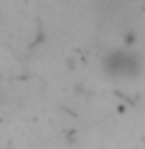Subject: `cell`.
I'll return each instance as SVG.
<instances>
[{
	"label": "cell",
	"mask_w": 145,
	"mask_h": 149,
	"mask_svg": "<svg viewBox=\"0 0 145 149\" xmlns=\"http://www.w3.org/2000/svg\"><path fill=\"white\" fill-rule=\"evenodd\" d=\"M107 68L111 74H117V77H137L143 70V62H141V56L137 51L117 49L113 53H109Z\"/></svg>",
	"instance_id": "6da1fadb"
}]
</instances>
